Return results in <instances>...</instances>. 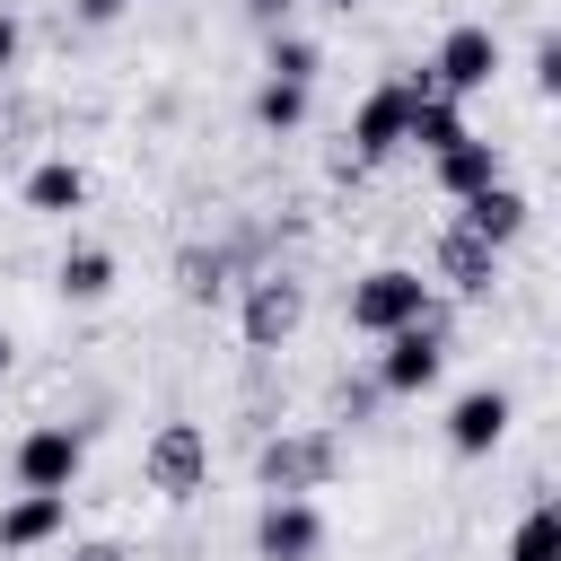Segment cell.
Returning a JSON list of instances; mask_svg holds the SVG:
<instances>
[{
	"mask_svg": "<svg viewBox=\"0 0 561 561\" xmlns=\"http://www.w3.org/2000/svg\"><path fill=\"white\" fill-rule=\"evenodd\" d=\"M254 552H263V561H316V552H324V517H316V500H263V517H254Z\"/></svg>",
	"mask_w": 561,
	"mask_h": 561,
	"instance_id": "obj_9",
	"label": "cell"
},
{
	"mask_svg": "<svg viewBox=\"0 0 561 561\" xmlns=\"http://www.w3.org/2000/svg\"><path fill=\"white\" fill-rule=\"evenodd\" d=\"M263 70H272V79H298V88H307V79L324 70V53H316L307 35H263Z\"/></svg>",
	"mask_w": 561,
	"mask_h": 561,
	"instance_id": "obj_21",
	"label": "cell"
},
{
	"mask_svg": "<svg viewBox=\"0 0 561 561\" xmlns=\"http://www.w3.org/2000/svg\"><path fill=\"white\" fill-rule=\"evenodd\" d=\"M333 465H342L333 430H280V438L254 447V482H263L272 500H307V491H324Z\"/></svg>",
	"mask_w": 561,
	"mask_h": 561,
	"instance_id": "obj_1",
	"label": "cell"
},
{
	"mask_svg": "<svg viewBox=\"0 0 561 561\" xmlns=\"http://www.w3.org/2000/svg\"><path fill=\"white\" fill-rule=\"evenodd\" d=\"M245 18H254V35H289L298 0H245Z\"/></svg>",
	"mask_w": 561,
	"mask_h": 561,
	"instance_id": "obj_23",
	"label": "cell"
},
{
	"mask_svg": "<svg viewBox=\"0 0 561 561\" xmlns=\"http://www.w3.org/2000/svg\"><path fill=\"white\" fill-rule=\"evenodd\" d=\"M0 377H9V333H0Z\"/></svg>",
	"mask_w": 561,
	"mask_h": 561,
	"instance_id": "obj_28",
	"label": "cell"
},
{
	"mask_svg": "<svg viewBox=\"0 0 561 561\" xmlns=\"http://www.w3.org/2000/svg\"><path fill=\"white\" fill-rule=\"evenodd\" d=\"M237 254H228V237H193V245H175V298H193V307H219L228 289H237Z\"/></svg>",
	"mask_w": 561,
	"mask_h": 561,
	"instance_id": "obj_10",
	"label": "cell"
},
{
	"mask_svg": "<svg viewBox=\"0 0 561 561\" xmlns=\"http://www.w3.org/2000/svg\"><path fill=\"white\" fill-rule=\"evenodd\" d=\"M508 561H561V500H535L508 535Z\"/></svg>",
	"mask_w": 561,
	"mask_h": 561,
	"instance_id": "obj_19",
	"label": "cell"
},
{
	"mask_svg": "<svg viewBox=\"0 0 561 561\" xmlns=\"http://www.w3.org/2000/svg\"><path fill=\"white\" fill-rule=\"evenodd\" d=\"M403 140H412V79H386V88H368V96H359V114H351L342 149H351L359 167H386Z\"/></svg>",
	"mask_w": 561,
	"mask_h": 561,
	"instance_id": "obj_5",
	"label": "cell"
},
{
	"mask_svg": "<svg viewBox=\"0 0 561 561\" xmlns=\"http://www.w3.org/2000/svg\"><path fill=\"white\" fill-rule=\"evenodd\" d=\"M456 228H473L482 245H508V237L526 228V202H517V184L500 175V184H482V193H465V202H456Z\"/></svg>",
	"mask_w": 561,
	"mask_h": 561,
	"instance_id": "obj_14",
	"label": "cell"
},
{
	"mask_svg": "<svg viewBox=\"0 0 561 561\" xmlns=\"http://www.w3.org/2000/svg\"><path fill=\"white\" fill-rule=\"evenodd\" d=\"M430 307V280L421 272H403V263H377V272H359L351 280V298H342V316H351V333H403L412 316Z\"/></svg>",
	"mask_w": 561,
	"mask_h": 561,
	"instance_id": "obj_2",
	"label": "cell"
},
{
	"mask_svg": "<svg viewBox=\"0 0 561 561\" xmlns=\"http://www.w3.org/2000/svg\"><path fill=\"white\" fill-rule=\"evenodd\" d=\"M438 184H447L456 202H465V193H482V184H500V140H473V131H465V140L438 158Z\"/></svg>",
	"mask_w": 561,
	"mask_h": 561,
	"instance_id": "obj_15",
	"label": "cell"
},
{
	"mask_svg": "<svg viewBox=\"0 0 561 561\" xmlns=\"http://www.w3.org/2000/svg\"><path fill=\"white\" fill-rule=\"evenodd\" d=\"M438 280H447L456 298H482V289L500 280V245H482L473 228H447V237H438Z\"/></svg>",
	"mask_w": 561,
	"mask_h": 561,
	"instance_id": "obj_13",
	"label": "cell"
},
{
	"mask_svg": "<svg viewBox=\"0 0 561 561\" xmlns=\"http://www.w3.org/2000/svg\"><path fill=\"white\" fill-rule=\"evenodd\" d=\"M438 368H447V298H430L403 333H386L377 386H386V394H421V386H438Z\"/></svg>",
	"mask_w": 561,
	"mask_h": 561,
	"instance_id": "obj_3",
	"label": "cell"
},
{
	"mask_svg": "<svg viewBox=\"0 0 561 561\" xmlns=\"http://www.w3.org/2000/svg\"><path fill=\"white\" fill-rule=\"evenodd\" d=\"M254 123H263V131H298V123H307V88H298V79H263V88H254Z\"/></svg>",
	"mask_w": 561,
	"mask_h": 561,
	"instance_id": "obj_20",
	"label": "cell"
},
{
	"mask_svg": "<svg viewBox=\"0 0 561 561\" xmlns=\"http://www.w3.org/2000/svg\"><path fill=\"white\" fill-rule=\"evenodd\" d=\"M9 70H18V18L0 9V79H9Z\"/></svg>",
	"mask_w": 561,
	"mask_h": 561,
	"instance_id": "obj_26",
	"label": "cell"
},
{
	"mask_svg": "<svg viewBox=\"0 0 561 561\" xmlns=\"http://www.w3.org/2000/svg\"><path fill=\"white\" fill-rule=\"evenodd\" d=\"M535 88H543V96H561V26L535 44Z\"/></svg>",
	"mask_w": 561,
	"mask_h": 561,
	"instance_id": "obj_24",
	"label": "cell"
},
{
	"mask_svg": "<svg viewBox=\"0 0 561 561\" xmlns=\"http://www.w3.org/2000/svg\"><path fill=\"white\" fill-rule=\"evenodd\" d=\"M500 438H508V394H500V386L456 394V412H447V447H456V456H491Z\"/></svg>",
	"mask_w": 561,
	"mask_h": 561,
	"instance_id": "obj_11",
	"label": "cell"
},
{
	"mask_svg": "<svg viewBox=\"0 0 561 561\" xmlns=\"http://www.w3.org/2000/svg\"><path fill=\"white\" fill-rule=\"evenodd\" d=\"M430 70H438L447 96H473V88L500 79V35H491V26H447L438 53H430Z\"/></svg>",
	"mask_w": 561,
	"mask_h": 561,
	"instance_id": "obj_7",
	"label": "cell"
},
{
	"mask_svg": "<svg viewBox=\"0 0 561 561\" xmlns=\"http://www.w3.org/2000/svg\"><path fill=\"white\" fill-rule=\"evenodd\" d=\"M53 289H61L70 307H96V298L114 289V254H105V245H70L61 272H53Z\"/></svg>",
	"mask_w": 561,
	"mask_h": 561,
	"instance_id": "obj_16",
	"label": "cell"
},
{
	"mask_svg": "<svg viewBox=\"0 0 561 561\" xmlns=\"http://www.w3.org/2000/svg\"><path fill=\"white\" fill-rule=\"evenodd\" d=\"M79 456H88L79 430H61V421L26 430V438H18V491H70V482H79Z\"/></svg>",
	"mask_w": 561,
	"mask_h": 561,
	"instance_id": "obj_8",
	"label": "cell"
},
{
	"mask_svg": "<svg viewBox=\"0 0 561 561\" xmlns=\"http://www.w3.org/2000/svg\"><path fill=\"white\" fill-rule=\"evenodd\" d=\"M465 140V114H456V96L438 88V96H412V140L403 149H430V158H447Z\"/></svg>",
	"mask_w": 561,
	"mask_h": 561,
	"instance_id": "obj_17",
	"label": "cell"
},
{
	"mask_svg": "<svg viewBox=\"0 0 561 561\" xmlns=\"http://www.w3.org/2000/svg\"><path fill=\"white\" fill-rule=\"evenodd\" d=\"M123 9H131V0H70V18H79V26H114Z\"/></svg>",
	"mask_w": 561,
	"mask_h": 561,
	"instance_id": "obj_25",
	"label": "cell"
},
{
	"mask_svg": "<svg viewBox=\"0 0 561 561\" xmlns=\"http://www.w3.org/2000/svg\"><path fill=\"white\" fill-rule=\"evenodd\" d=\"M298 324H307V280L280 263L245 272V351H280Z\"/></svg>",
	"mask_w": 561,
	"mask_h": 561,
	"instance_id": "obj_4",
	"label": "cell"
},
{
	"mask_svg": "<svg viewBox=\"0 0 561 561\" xmlns=\"http://www.w3.org/2000/svg\"><path fill=\"white\" fill-rule=\"evenodd\" d=\"M79 202H88V175H79L70 158H44V167L26 175V210H53V219H61V210H79Z\"/></svg>",
	"mask_w": 561,
	"mask_h": 561,
	"instance_id": "obj_18",
	"label": "cell"
},
{
	"mask_svg": "<svg viewBox=\"0 0 561 561\" xmlns=\"http://www.w3.org/2000/svg\"><path fill=\"white\" fill-rule=\"evenodd\" d=\"M149 491L158 500H193L202 482H210V438L193 430V421H158V438H149Z\"/></svg>",
	"mask_w": 561,
	"mask_h": 561,
	"instance_id": "obj_6",
	"label": "cell"
},
{
	"mask_svg": "<svg viewBox=\"0 0 561 561\" xmlns=\"http://www.w3.org/2000/svg\"><path fill=\"white\" fill-rule=\"evenodd\" d=\"M70 526V491H18L9 508H0V552H35V543H53Z\"/></svg>",
	"mask_w": 561,
	"mask_h": 561,
	"instance_id": "obj_12",
	"label": "cell"
},
{
	"mask_svg": "<svg viewBox=\"0 0 561 561\" xmlns=\"http://www.w3.org/2000/svg\"><path fill=\"white\" fill-rule=\"evenodd\" d=\"M333 9H359V0H333Z\"/></svg>",
	"mask_w": 561,
	"mask_h": 561,
	"instance_id": "obj_29",
	"label": "cell"
},
{
	"mask_svg": "<svg viewBox=\"0 0 561 561\" xmlns=\"http://www.w3.org/2000/svg\"><path fill=\"white\" fill-rule=\"evenodd\" d=\"M70 561H123V543H79Z\"/></svg>",
	"mask_w": 561,
	"mask_h": 561,
	"instance_id": "obj_27",
	"label": "cell"
},
{
	"mask_svg": "<svg viewBox=\"0 0 561 561\" xmlns=\"http://www.w3.org/2000/svg\"><path fill=\"white\" fill-rule=\"evenodd\" d=\"M377 403H386V386L377 377H333V412L359 430V421H377Z\"/></svg>",
	"mask_w": 561,
	"mask_h": 561,
	"instance_id": "obj_22",
	"label": "cell"
}]
</instances>
